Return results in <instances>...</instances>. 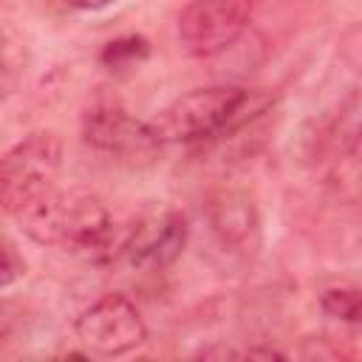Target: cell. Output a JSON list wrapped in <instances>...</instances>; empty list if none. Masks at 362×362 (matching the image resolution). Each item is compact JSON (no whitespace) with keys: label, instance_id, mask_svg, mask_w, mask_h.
<instances>
[{"label":"cell","instance_id":"cell-8","mask_svg":"<svg viewBox=\"0 0 362 362\" xmlns=\"http://www.w3.org/2000/svg\"><path fill=\"white\" fill-rule=\"evenodd\" d=\"M209 223L218 240L240 255H252L260 243V221L255 201L246 192L223 189L209 201Z\"/></svg>","mask_w":362,"mask_h":362},{"label":"cell","instance_id":"cell-4","mask_svg":"<svg viewBox=\"0 0 362 362\" xmlns=\"http://www.w3.org/2000/svg\"><path fill=\"white\" fill-rule=\"evenodd\" d=\"M82 139L130 167L153 164L164 147L153 122H141L116 102H93L82 116Z\"/></svg>","mask_w":362,"mask_h":362},{"label":"cell","instance_id":"cell-2","mask_svg":"<svg viewBox=\"0 0 362 362\" xmlns=\"http://www.w3.org/2000/svg\"><path fill=\"white\" fill-rule=\"evenodd\" d=\"M272 96L263 90H246L238 85H209L195 88L175 102H170L156 119L158 136L167 141L195 144L206 139L232 136L252 124L272 107Z\"/></svg>","mask_w":362,"mask_h":362},{"label":"cell","instance_id":"cell-5","mask_svg":"<svg viewBox=\"0 0 362 362\" xmlns=\"http://www.w3.org/2000/svg\"><path fill=\"white\" fill-rule=\"evenodd\" d=\"M252 11L255 0H192L178 14V40L198 59L218 57L246 31Z\"/></svg>","mask_w":362,"mask_h":362},{"label":"cell","instance_id":"cell-9","mask_svg":"<svg viewBox=\"0 0 362 362\" xmlns=\"http://www.w3.org/2000/svg\"><path fill=\"white\" fill-rule=\"evenodd\" d=\"M320 308L331 320L362 328V288H351V286L328 288L320 297Z\"/></svg>","mask_w":362,"mask_h":362},{"label":"cell","instance_id":"cell-11","mask_svg":"<svg viewBox=\"0 0 362 362\" xmlns=\"http://www.w3.org/2000/svg\"><path fill=\"white\" fill-rule=\"evenodd\" d=\"M23 272H25V263H23V257L17 255L14 243H11V240H3V277H0L3 288L14 286V280H20Z\"/></svg>","mask_w":362,"mask_h":362},{"label":"cell","instance_id":"cell-6","mask_svg":"<svg viewBox=\"0 0 362 362\" xmlns=\"http://www.w3.org/2000/svg\"><path fill=\"white\" fill-rule=\"evenodd\" d=\"M76 339L96 356H124L147 339V322L119 291L99 297L74 325Z\"/></svg>","mask_w":362,"mask_h":362},{"label":"cell","instance_id":"cell-10","mask_svg":"<svg viewBox=\"0 0 362 362\" xmlns=\"http://www.w3.org/2000/svg\"><path fill=\"white\" fill-rule=\"evenodd\" d=\"M147 54H150L147 40L130 34V37H119V40L107 42V45L102 48V57H99V59H102L105 68L122 74V71H133L136 65H141V62L147 59Z\"/></svg>","mask_w":362,"mask_h":362},{"label":"cell","instance_id":"cell-7","mask_svg":"<svg viewBox=\"0 0 362 362\" xmlns=\"http://www.w3.org/2000/svg\"><path fill=\"white\" fill-rule=\"evenodd\" d=\"M189 235L187 218L178 209H161L139 221L124 240V255L139 269H167L184 249Z\"/></svg>","mask_w":362,"mask_h":362},{"label":"cell","instance_id":"cell-3","mask_svg":"<svg viewBox=\"0 0 362 362\" xmlns=\"http://www.w3.org/2000/svg\"><path fill=\"white\" fill-rule=\"evenodd\" d=\"M62 167V141L54 130H34L23 136L0 164V201L14 215L31 198L54 189Z\"/></svg>","mask_w":362,"mask_h":362},{"label":"cell","instance_id":"cell-12","mask_svg":"<svg viewBox=\"0 0 362 362\" xmlns=\"http://www.w3.org/2000/svg\"><path fill=\"white\" fill-rule=\"evenodd\" d=\"M74 8H79V11H99V8H105V6H110V3H116V0H68Z\"/></svg>","mask_w":362,"mask_h":362},{"label":"cell","instance_id":"cell-1","mask_svg":"<svg viewBox=\"0 0 362 362\" xmlns=\"http://www.w3.org/2000/svg\"><path fill=\"white\" fill-rule=\"evenodd\" d=\"M23 232L45 246H59L90 263H107L124 252L127 235L119 238L105 204L85 189H48L11 215Z\"/></svg>","mask_w":362,"mask_h":362}]
</instances>
